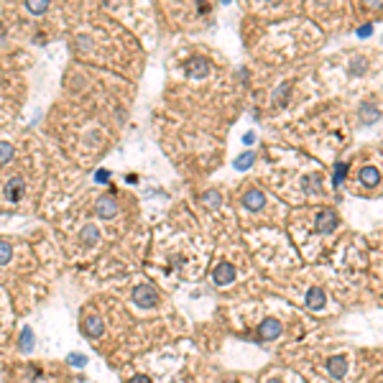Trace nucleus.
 Wrapping results in <instances>:
<instances>
[{"label":"nucleus","mask_w":383,"mask_h":383,"mask_svg":"<svg viewBox=\"0 0 383 383\" xmlns=\"http://www.w3.org/2000/svg\"><path fill=\"white\" fill-rule=\"evenodd\" d=\"M233 276H235V271L227 263H222V266L215 268V284H227V281H233Z\"/></svg>","instance_id":"obj_7"},{"label":"nucleus","mask_w":383,"mask_h":383,"mask_svg":"<svg viewBox=\"0 0 383 383\" xmlns=\"http://www.w3.org/2000/svg\"><path fill=\"white\" fill-rule=\"evenodd\" d=\"M85 332H87L90 337H100V335H102V320L87 317V320H85Z\"/></svg>","instance_id":"obj_9"},{"label":"nucleus","mask_w":383,"mask_h":383,"mask_svg":"<svg viewBox=\"0 0 383 383\" xmlns=\"http://www.w3.org/2000/svg\"><path fill=\"white\" fill-rule=\"evenodd\" d=\"M11 258V245L8 243H0V263H6Z\"/></svg>","instance_id":"obj_17"},{"label":"nucleus","mask_w":383,"mask_h":383,"mask_svg":"<svg viewBox=\"0 0 383 383\" xmlns=\"http://www.w3.org/2000/svg\"><path fill=\"white\" fill-rule=\"evenodd\" d=\"M97 212H100L102 217H112L115 212H118V205H115L112 197H102V200L97 202Z\"/></svg>","instance_id":"obj_6"},{"label":"nucleus","mask_w":383,"mask_h":383,"mask_svg":"<svg viewBox=\"0 0 383 383\" xmlns=\"http://www.w3.org/2000/svg\"><path fill=\"white\" fill-rule=\"evenodd\" d=\"M261 340H274V337H279L281 335V322L279 320H266L263 325H261Z\"/></svg>","instance_id":"obj_3"},{"label":"nucleus","mask_w":383,"mask_h":383,"mask_svg":"<svg viewBox=\"0 0 383 383\" xmlns=\"http://www.w3.org/2000/svg\"><path fill=\"white\" fill-rule=\"evenodd\" d=\"M31 11H33V13H44L46 6H44V3H36V6H31Z\"/></svg>","instance_id":"obj_20"},{"label":"nucleus","mask_w":383,"mask_h":383,"mask_svg":"<svg viewBox=\"0 0 383 383\" xmlns=\"http://www.w3.org/2000/svg\"><path fill=\"white\" fill-rule=\"evenodd\" d=\"M306 304H309L312 306V309H325V294L320 291V289H312L309 294H306Z\"/></svg>","instance_id":"obj_8"},{"label":"nucleus","mask_w":383,"mask_h":383,"mask_svg":"<svg viewBox=\"0 0 383 383\" xmlns=\"http://www.w3.org/2000/svg\"><path fill=\"white\" fill-rule=\"evenodd\" d=\"M248 164H253V153H243V156L235 161L238 169H248Z\"/></svg>","instance_id":"obj_16"},{"label":"nucleus","mask_w":383,"mask_h":383,"mask_svg":"<svg viewBox=\"0 0 383 383\" xmlns=\"http://www.w3.org/2000/svg\"><path fill=\"white\" fill-rule=\"evenodd\" d=\"M133 301H136L138 306H143V309H148V306H156V304H159V294L153 291L151 286H138V289L133 291Z\"/></svg>","instance_id":"obj_1"},{"label":"nucleus","mask_w":383,"mask_h":383,"mask_svg":"<svg viewBox=\"0 0 383 383\" xmlns=\"http://www.w3.org/2000/svg\"><path fill=\"white\" fill-rule=\"evenodd\" d=\"M360 179H363L365 186H375V184H378V171H375L373 166H365L363 174H360Z\"/></svg>","instance_id":"obj_11"},{"label":"nucleus","mask_w":383,"mask_h":383,"mask_svg":"<svg viewBox=\"0 0 383 383\" xmlns=\"http://www.w3.org/2000/svg\"><path fill=\"white\" fill-rule=\"evenodd\" d=\"M205 202H210V205H220V195H217V191H207V195H205Z\"/></svg>","instance_id":"obj_18"},{"label":"nucleus","mask_w":383,"mask_h":383,"mask_svg":"<svg viewBox=\"0 0 383 383\" xmlns=\"http://www.w3.org/2000/svg\"><path fill=\"white\" fill-rule=\"evenodd\" d=\"M82 238H85V243H87V245L97 243V227H95V225H87V230L82 233Z\"/></svg>","instance_id":"obj_13"},{"label":"nucleus","mask_w":383,"mask_h":383,"mask_svg":"<svg viewBox=\"0 0 383 383\" xmlns=\"http://www.w3.org/2000/svg\"><path fill=\"white\" fill-rule=\"evenodd\" d=\"M210 72V64L205 61V59H195V61H191V67H189V74L191 77H205Z\"/></svg>","instance_id":"obj_10"},{"label":"nucleus","mask_w":383,"mask_h":383,"mask_svg":"<svg viewBox=\"0 0 383 383\" xmlns=\"http://www.w3.org/2000/svg\"><path fill=\"white\" fill-rule=\"evenodd\" d=\"M243 205H245L248 210H261V207L266 205V197H263V191H258V189H250L248 195L243 197Z\"/></svg>","instance_id":"obj_5"},{"label":"nucleus","mask_w":383,"mask_h":383,"mask_svg":"<svg viewBox=\"0 0 383 383\" xmlns=\"http://www.w3.org/2000/svg\"><path fill=\"white\" fill-rule=\"evenodd\" d=\"M345 368H348V360H345V358H335V360H330V373H332L335 378H340V375L345 373Z\"/></svg>","instance_id":"obj_12"},{"label":"nucleus","mask_w":383,"mask_h":383,"mask_svg":"<svg viewBox=\"0 0 383 383\" xmlns=\"http://www.w3.org/2000/svg\"><path fill=\"white\" fill-rule=\"evenodd\" d=\"M342 176H345V164H337V176H335V184H337Z\"/></svg>","instance_id":"obj_19"},{"label":"nucleus","mask_w":383,"mask_h":383,"mask_svg":"<svg viewBox=\"0 0 383 383\" xmlns=\"http://www.w3.org/2000/svg\"><path fill=\"white\" fill-rule=\"evenodd\" d=\"M13 156V146H8V143H0V164L3 161H8Z\"/></svg>","instance_id":"obj_15"},{"label":"nucleus","mask_w":383,"mask_h":383,"mask_svg":"<svg viewBox=\"0 0 383 383\" xmlns=\"http://www.w3.org/2000/svg\"><path fill=\"white\" fill-rule=\"evenodd\" d=\"M335 225H337L335 212H332V210H322L320 217H317V230H320V233H332Z\"/></svg>","instance_id":"obj_2"},{"label":"nucleus","mask_w":383,"mask_h":383,"mask_svg":"<svg viewBox=\"0 0 383 383\" xmlns=\"http://www.w3.org/2000/svg\"><path fill=\"white\" fill-rule=\"evenodd\" d=\"M131 383H151V380H148V378H146V375H138V378H133V380H131Z\"/></svg>","instance_id":"obj_22"},{"label":"nucleus","mask_w":383,"mask_h":383,"mask_svg":"<svg viewBox=\"0 0 383 383\" xmlns=\"http://www.w3.org/2000/svg\"><path fill=\"white\" fill-rule=\"evenodd\" d=\"M69 360H72L74 365H82V363H85V358H82V355H72Z\"/></svg>","instance_id":"obj_21"},{"label":"nucleus","mask_w":383,"mask_h":383,"mask_svg":"<svg viewBox=\"0 0 383 383\" xmlns=\"http://www.w3.org/2000/svg\"><path fill=\"white\" fill-rule=\"evenodd\" d=\"M23 189H26V186H23V179H21V176H13V179L6 184V197H8L11 202H18L21 195H23Z\"/></svg>","instance_id":"obj_4"},{"label":"nucleus","mask_w":383,"mask_h":383,"mask_svg":"<svg viewBox=\"0 0 383 383\" xmlns=\"http://www.w3.org/2000/svg\"><path fill=\"white\" fill-rule=\"evenodd\" d=\"M21 348H23V350H31V348H33V335H31V330H23V335H21Z\"/></svg>","instance_id":"obj_14"}]
</instances>
